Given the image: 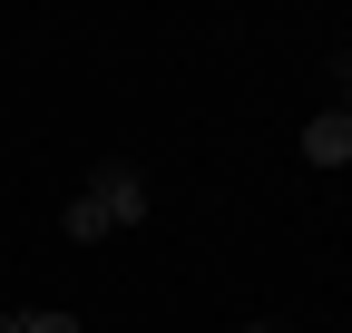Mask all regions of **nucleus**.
Wrapping results in <instances>:
<instances>
[{"mask_svg": "<svg viewBox=\"0 0 352 333\" xmlns=\"http://www.w3.org/2000/svg\"><path fill=\"white\" fill-rule=\"evenodd\" d=\"M235 333H274V323H235Z\"/></svg>", "mask_w": 352, "mask_h": 333, "instance_id": "nucleus-7", "label": "nucleus"}, {"mask_svg": "<svg viewBox=\"0 0 352 333\" xmlns=\"http://www.w3.org/2000/svg\"><path fill=\"white\" fill-rule=\"evenodd\" d=\"M342 118H352V59H342Z\"/></svg>", "mask_w": 352, "mask_h": 333, "instance_id": "nucleus-6", "label": "nucleus"}, {"mask_svg": "<svg viewBox=\"0 0 352 333\" xmlns=\"http://www.w3.org/2000/svg\"><path fill=\"white\" fill-rule=\"evenodd\" d=\"M59 226H69V245H108V235H118V226H108V206L88 196V186H78V196L59 206Z\"/></svg>", "mask_w": 352, "mask_h": 333, "instance_id": "nucleus-3", "label": "nucleus"}, {"mask_svg": "<svg viewBox=\"0 0 352 333\" xmlns=\"http://www.w3.org/2000/svg\"><path fill=\"white\" fill-rule=\"evenodd\" d=\"M30 333H78V314H69V304H39V314H30Z\"/></svg>", "mask_w": 352, "mask_h": 333, "instance_id": "nucleus-4", "label": "nucleus"}, {"mask_svg": "<svg viewBox=\"0 0 352 333\" xmlns=\"http://www.w3.org/2000/svg\"><path fill=\"white\" fill-rule=\"evenodd\" d=\"M303 157H314V166H352V118L342 108H314V118H303Z\"/></svg>", "mask_w": 352, "mask_h": 333, "instance_id": "nucleus-2", "label": "nucleus"}, {"mask_svg": "<svg viewBox=\"0 0 352 333\" xmlns=\"http://www.w3.org/2000/svg\"><path fill=\"white\" fill-rule=\"evenodd\" d=\"M0 333H30V314H0Z\"/></svg>", "mask_w": 352, "mask_h": 333, "instance_id": "nucleus-5", "label": "nucleus"}, {"mask_svg": "<svg viewBox=\"0 0 352 333\" xmlns=\"http://www.w3.org/2000/svg\"><path fill=\"white\" fill-rule=\"evenodd\" d=\"M88 196L108 206V226H147V177L127 157H98V166H88Z\"/></svg>", "mask_w": 352, "mask_h": 333, "instance_id": "nucleus-1", "label": "nucleus"}]
</instances>
